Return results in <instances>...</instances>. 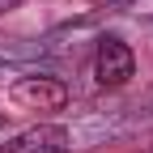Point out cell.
<instances>
[{
    "label": "cell",
    "mask_w": 153,
    "mask_h": 153,
    "mask_svg": "<svg viewBox=\"0 0 153 153\" xmlns=\"http://www.w3.org/2000/svg\"><path fill=\"white\" fill-rule=\"evenodd\" d=\"M9 98L26 111H60L68 102V85L55 76H22V81H13Z\"/></svg>",
    "instance_id": "7a4b0ae2"
},
{
    "label": "cell",
    "mask_w": 153,
    "mask_h": 153,
    "mask_svg": "<svg viewBox=\"0 0 153 153\" xmlns=\"http://www.w3.org/2000/svg\"><path fill=\"white\" fill-rule=\"evenodd\" d=\"M132 72H136V55H132V47L123 43V38L106 34L98 51H94V81H98L102 89H119L132 81Z\"/></svg>",
    "instance_id": "6da1fadb"
},
{
    "label": "cell",
    "mask_w": 153,
    "mask_h": 153,
    "mask_svg": "<svg viewBox=\"0 0 153 153\" xmlns=\"http://www.w3.org/2000/svg\"><path fill=\"white\" fill-rule=\"evenodd\" d=\"M72 136L64 123H34L0 145V153H68Z\"/></svg>",
    "instance_id": "3957f363"
}]
</instances>
